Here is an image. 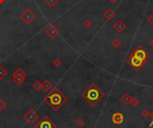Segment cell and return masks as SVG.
I'll return each instance as SVG.
<instances>
[{
	"label": "cell",
	"instance_id": "6da1fadb",
	"mask_svg": "<svg viewBox=\"0 0 153 128\" xmlns=\"http://www.w3.org/2000/svg\"><path fill=\"white\" fill-rule=\"evenodd\" d=\"M67 101L66 95L58 88H52L50 92L45 97L44 102L54 111H57Z\"/></svg>",
	"mask_w": 153,
	"mask_h": 128
},
{
	"label": "cell",
	"instance_id": "7a4b0ae2",
	"mask_svg": "<svg viewBox=\"0 0 153 128\" xmlns=\"http://www.w3.org/2000/svg\"><path fill=\"white\" fill-rule=\"evenodd\" d=\"M82 96L91 106L93 107L97 105L98 102L104 97V93L96 84L92 83L89 85V87L82 92Z\"/></svg>",
	"mask_w": 153,
	"mask_h": 128
},
{
	"label": "cell",
	"instance_id": "3957f363",
	"mask_svg": "<svg viewBox=\"0 0 153 128\" xmlns=\"http://www.w3.org/2000/svg\"><path fill=\"white\" fill-rule=\"evenodd\" d=\"M19 19L25 25H30L35 20V13L32 12L31 9L27 7L19 14Z\"/></svg>",
	"mask_w": 153,
	"mask_h": 128
},
{
	"label": "cell",
	"instance_id": "277c9868",
	"mask_svg": "<svg viewBox=\"0 0 153 128\" xmlns=\"http://www.w3.org/2000/svg\"><path fill=\"white\" fill-rule=\"evenodd\" d=\"M26 77H27V74L22 68H17L12 74L13 82L17 86H21L26 81Z\"/></svg>",
	"mask_w": 153,
	"mask_h": 128
},
{
	"label": "cell",
	"instance_id": "5b68a950",
	"mask_svg": "<svg viewBox=\"0 0 153 128\" xmlns=\"http://www.w3.org/2000/svg\"><path fill=\"white\" fill-rule=\"evenodd\" d=\"M23 119L27 122L28 125L31 126V125L35 124L36 122H38L39 115L33 109H30L23 115Z\"/></svg>",
	"mask_w": 153,
	"mask_h": 128
},
{
	"label": "cell",
	"instance_id": "8992f818",
	"mask_svg": "<svg viewBox=\"0 0 153 128\" xmlns=\"http://www.w3.org/2000/svg\"><path fill=\"white\" fill-rule=\"evenodd\" d=\"M35 128H56V125L48 117H44L36 125Z\"/></svg>",
	"mask_w": 153,
	"mask_h": 128
},
{
	"label": "cell",
	"instance_id": "52a82bcc",
	"mask_svg": "<svg viewBox=\"0 0 153 128\" xmlns=\"http://www.w3.org/2000/svg\"><path fill=\"white\" fill-rule=\"evenodd\" d=\"M127 62L129 63V65H131V67H133V68L135 69L136 71L140 70V69L143 66V65H144V63H145L144 61L141 60L140 58H138L137 57H135V56H134V55H132V56L128 58Z\"/></svg>",
	"mask_w": 153,
	"mask_h": 128
},
{
	"label": "cell",
	"instance_id": "ba28073f",
	"mask_svg": "<svg viewBox=\"0 0 153 128\" xmlns=\"http://www.w3.org/2000/svg\"><path fill=\"white\" fill-rule=\"evenodd\" d=\"M132 55L137 57L138 58H140L141 60H143V61H144V62H146V61L148 60V57H149V56H150L149 53H148L143 48H142V47L136 48V49L134 51V53H133Z\"/></svg>",
	"mask_w": 153,
	"mask_h": 128
},
{
	"label": "cell",
	"instance_id": "9c48e42d",
	"mask_svg": "<svg viewBox=\"0 0 153 128\" xmlns=\"http://www.w3.org/2000/svg\"><path fill=\"white\" fill-rule=\"evenodd\" d=\"M111 121L116 126H120L125 121V117L120 112H115L111 115Z\"/></svg>",
	"mask_w": 153,
	"mask_h": 128
},
{
	"label": "cell",
	"instance_id": "30bf717a",
	"mask_svg": "<svg viewBox=\"0 0 153 128\" xmlns=\"http://www.w3.org/2000/svg\"><path fill=\"white\" fill-rule=\"evenodd\" d=\"M45 32L50 39H56L59 35V29L55 25H49L46 29Z\"/></svg>",
	"mask_w": 153,
	"mask_h": 128
},
{
	"label": "cell",
	"instance_id": "8fae6325",
	"mask_svg": "<svg viewBox=\"0 0 153 128\" xmlns=\"http://www.w3.org/2000/svg\"><path fill=\"white\" fill-rule=\"evenodd\" d=\"M113 27H114V29H115L117 31H118V32H123V31H125V29H126V24L124 23L123 21L118 20V21H117V22L114 23Z\"/></svg>",
	"mask_w": 153,
	"mask_h": 128
},
{
	"label": "cell",
	"instance_id": "7c38bea8",
	"mask_svg": "<svg viewBox=\"0 0 153 128\" xmlns=\"http://www.w3.org/2000/svg\"><path fill=\"white\" fill-rule=\"evenodd\" d=\"M131 100H132V97L129 93H124L121 97H120V102L125 105V106H127V105H130L131 103Z\"/></svg>",
	"mask_w": 153,
	"mask_h": 128
},
{
	"label": "cell",
	"instance_id": "4fadbf2b",
	"mask_svg": "<svg viewBox=\"0 0 153 128\" xmlns=\"http://www.w3.org/2000/svg\"><path fill=\"white\" fill-rule=\"evenodd\" d=\"M52 88H53V84H52V83H51L49 80L46 79V80L42 83V89H43L45 92H48Z\"/></svg>",
	"mask_w": 153,
	"mask_h": 128
},
{
	"label": "cell",
	"instance_id": "5bb4252c",
	"mask_svg": "<svg viewBox=\"0 0 153 128\" xmlns=\"http://www.w3.org/2000/svg\"><path fill=\"white\" fill-rule=\"evenodd\" d=\"M8 74V72L7 70L3 66V65H0V81L4 80Z\"/></svg>",
	"mask_w": 153,
	"mask_h": 128
},
{
	"label": "cell",
	"instance_id": "9a60e30c",
	"mask_svg": "<svg viewBox=\"0 0 153 128\" xmlns=\"http://www.w3.org/2000/svg\"><path fill=\"white\" fill-rule=\"evenodd\" d=\"M104 16H105L108 21H110V20H112V19L114 18L115 13H114V12H113L111 9H108V10H107L106 13H104Z\"/></svg>",
	"mask_w": 153,
	"mask_h": 128
},
{
	"label": "cell",
	"instance_id": "2e32d148",
	"mask_svg": "<svg viewBox=\"0 0 153 128\" xmlns=\"http://www.w3.org/2000/svg\"><path fill=\"white\" fill-rule=\"evenodd\" d=\"M52 65H54V67H56V68H59V67H61L62 66V65H63V62H62V60L60 59V58H55V59H53V61H52Z\"/></svg>",
	"mask_w": 153,
	"mask_h": 128
},
{
	"label": "cell",
	"instance_id": "e0dca14e",
	"mask_svg": "<svg viewBox=\"0 0 153 128\" xmlns=\"http://www.w3.org/2000/svg\"><path fill=\"white\" fill-rule=\"evenodd\" d=\"M44 1V3L48 5V6H49V7H54V6H56V4H57V3L59 2V0H43Z\"/></svg>",
	"mask_w": 153,
	"mask_h": 128
},
{
	"label": "cell",
	"instance_id": "ac0fdd59",
	"mask_svg": "<svg viewBox=\"0 0 153 128\" xmlns=\"http://www.w3.org/2000/svg\"><path fill=\"white\" fill-rule=\"evenodd\" d=\"M33 89L37 92H39L40 90H42V83H40L39 81H36L33 83Z\"/></svg>",
	"mask_w": 153,
	"mask_h": 128
},
{
	"label": "cell",
	"instance_id": "d6986e66",
	"mask_svg": "<svg viewBox=\"0 0 153 128\" xmlns=\"http://www.w3.org/2000/svg\"><path fill=\"white\" fill-rule=\"evenodd\" d=\"M139 104H140V100H138V98H136V97H132V100H131V103H130V105H132L133 107H134V108H137L138 106H139Z\"/></svg>",
	"mask_w": 153,
	"mask_h": 128
},
{
	"label": "cell",
	"instance_id": "ffe728a7",
	"mask_svg": "<svg viewBox=\"0 0 153 128\" xmlns=\"http://www.w3.org/2000/svg\"><path fill=\"white\" fill-rule=\"evenodd\" d=\"M6 106H7V103L5 102V100L3 99H0V112H3L5 109Z\"/></svg>",
	"mask_w": 153,
	"mask_h": 128
},
{
	"label": "cell",
	"instance_id": "44dd1931",
	"mask_svg": "<svg viewBox=\"0 0 153 128\" xmlns=\"http://www.w3.org/2000/svg\"><path fill=\"white\" fill-rule=\"evenodd\" d=\"M151 112L148 110V109H143V111H142V113H141V115H142V117L143 118H150L151 117Z\"/></svg>",
	"mask_w": 153,
	"mask_h": 128
},
{
	"label": "cell",
	"instance_id": "7402d4cb",
	"mask_svg": "<svg viewBox=\"0 0 153 128\" xmlns=\"http://www.w3.org/2000/svg\"><path fill=\"white\" fill-rule=\"evenodd\" d=\"M111 45L114 47V48H118V47H120L121 45H122V42L119 40V39H114L112 42H111Z\"/></svg>",
	"mask_w": 153,
	"mask_h": 128
},
{
	"label": "cell",
	"instance_id": "603a6c76",
	"mask_svg": "<svg viewBox=\"0 0 153 128\" xmlns=\"http://www.w3.org/2000/svg\"><path fill=\"white\" fill-rule=\"evenodd\" d=\"M75 125H76V127H77L82 128L85 126V122H84V120H83V119H77V120H76V122H75Z\"/></svg>",
	"mask_w": 153,
	"mask_h": 128
},
{
	"label": "cell",
	"instance_id": "cb8c5ba5",
	"mask_svg": "<svg viewBox=\"0 0 153 128\" xmlns=\"http://www.w3.org/2000/svg\"><path fill=\"white\" fill-rule=\"evenodd\" d=\"M91 25H92V22H91V20H89V19L85 20V21H84V22H83V26H84L85 28H90Z\"/></svg>",
	"mask_w": 153,
	"mask_h": 128
},
{
	"label": "cell",
	"instance_id": "d4e9b609",
	"mask_svg": "<svg viewBox=\"0 0 153 128\" xmlns=\"http://www.w3.org/2000/svg\"><path fill=\"white\" fill-rule=\"evenodd\" d=\"M148 21H149V22H150L152 25H153V13H152V14L148 17Z\"/></svg>",
	"mask_w": 153,
	"mask_h": 128
},
{
	"label": "cell",
	"instance_id": "484cf974",
	"mask_svg": "<svg viewBox=\"0 0 153 128\" xmlns=\"http://www.w3.org/2000/svg\"><path fill=\"white\" fill-rule=\"evenodd\" d=\"M151 118H152V124L151 125V127H152V125H153V111H152V114H151Z\"/></svg>",
	"mask_w": 153,
	"mask_h": 128
},
{
	"label": "cell",
	"instance_id": "4316f807",
	"mask_svg": "<svg viewBox=\"0 0 153 128\" xmlns=\"http://www.w3.org/2000/svg\"><path fill=\"white\" fill-rule=\"evenodd\" d=\"M109 1H110L111 3H116V2H117V0H109Z\"/></svg>",
	"mask_w": 153,
	"mask_h": 128
},
{
	"label": "cell",
	"instance_id": "83f0119b",
	"mask_svg": "<svg viewBox=\"0 0 153 128\" xmlns=\"http://www.w3.org/2000/svg\"><path fill=\"white\" fill-rule=\"evenodd\" d=\"M4 0H0V4H2V3H4Z\"/></svg>",
	"mask_w": 153,
	"mask_h": 128
},
{
	"label": "cell",
	"instance_id": "f1b7e54d",
	"mask_svg": "<svg viewBox=\"0 0 153 128\" xmlns=\"http://www.w3.org/2000/svg\"><path fill=\"white\" fill-rule=\"evenodd\" d=\"M152 46H153V39H152Z\"/></svg>",
	"mask_w": 153,
	"mask_h": 128
}]
</instances>
